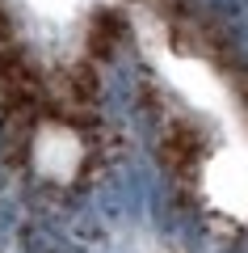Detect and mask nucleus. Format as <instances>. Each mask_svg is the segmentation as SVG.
I'll return each instance as SVG.
<instances>
[{"mask_svg":"<svg viewBox=\"0 0 248 253\" xmlns=\"http://www.w3.org/2000/svg\"><path fill=\"white\" fill-rule=\"evenodd\" d=\"M84 161V148H80L76 131L71 126H59V123H46L34 139V165L42 177L51 181H71Z\"/></svg>","mask_w":248,"mask_h":253,"instance_id":"f03ea898","label":"nucleus"},{"mask_svg":"<svg viewBox=\"0 0 248 253\" xmlns=\"http://www.w3.org/2000/svg\"><path fill=\"white\" fill-rule=\"evenodd\" d=\"M202 181H206V194H211L223 211H231L236 219H248V156L219 152L206 165Z\"/></svg>","mask_w":248,"mask_h":253,"instance_id":"f257e3e1","label":"nucleus"},{"mask_svg":"<svg viewBox=\"0 0 248 253\" xmlns=\"http://www.w3.org/2000/svg\"><path fill=\"white\" fill-rule=\"evenodd\" d=\"M42 13H51V17H68L71 9H76V0H34Z\"/></svg>","mask_w":248,"mask_h":253,"instance_id":"7ed1b4c3","label":"nucleus"}]
</instances>
